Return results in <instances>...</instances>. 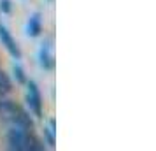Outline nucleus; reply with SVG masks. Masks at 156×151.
Listing matches in <instances>:
<instances>
[{"label":"nucleus","mask_w":156,"mask_h":151,"mask_svg":"<svg viewBox=\"0 0 156 151\" xmlns=\"http://www.w3.org/2000/svg\"><path fill=\"white\" fill-rule=\"evenodd\" d=\"M12 127H20L23 130H35V121H34V118L21 107V111L18 113V116L14 118V121H12Z\"/></svg>","instance_id":"0eeeda50"},{"label":"nucleus","mask_w":156,"mask_h":151,"mask_svg":"<svg viewBox=\"0 0 156 151\" xmlns=\"http://www.w3.org/2000/svg\"><path fill=\"white\" fill-rule=\"evenodd\" d=\"M27 104L30 107V113L35 116L37 120H41L44 116L42 113V95H41V90L37 86L35 81H27Z\"/></svg>","instance_id":"f03ea898"},{"label":"nucleus","mask_w":156,"mask_h":151,"mask_svg":"<svg viewBox=\"0 0 156 151\" xmlns=\"http://www.w3.org/2000/svg\"><path fill=\"white\" fill-rule=\"evenodd\" d=\"M44 139H46V144L49 146L51 149H55V148H56V132H53L49 127H46V128H44Z\"/></svg>","instance_id":"9d476101"},{"label":"nucleus","mask_w":156,"mask_h":151,"mask_svg":"<svg viewBox=\"0 0 156 151\" xmlns=\"http://www.w3.org/2000/svg\"><path fill=\"white\" fill-rule=\"evenodd\" d=\"M27 34H28V37H39L42 34V16H41V13H34L28 18Z\"/></svg>","instance_id":"423d86ee"},{"label":"nucleus","mask_w":156,"mask_h":151,"mask_svg":"<svg viewBox=\"0 0 156 151\" xmlns=\"http://www.w3.org/2000/svg\"><path fill=\"white\" fill-rule=\"evenodd\" d=\"M12 74H14L16 83H20V84H25V83L28 81L27 74H25V69H23L20 63H14V65H12Z\"/></svg>","instance_id":"1a4fd4ad"},{"label":"nucleus","mask_w":156,"mask_h":151,"mask_svg":"<svg viewBox=\"0 0 156 151\" xmlns=\"http://www.w3.org/2000/svg\"><path fill=\"white\" fill-rule=\"evenodd\" d=\"M49 2H55V0H49Z\"/></svg>","instance_id":"ddd939ff"},{"label":"nucleus","mask_w":156,"mask_h":151,"mask_svg":"<svg viewBox=\"0 0 156 151\" xmlns=\"http://www.w3.org/2000/svg\"><path fill=\"white\" fill-rule=\"evenodd\" d=\"M0 41H2V46H5V49L9 51V55L14 58V60H21L23 53L20 49V46L18 42L14 41V37L11 35V32H9L2 23H0Z\"/></svg>","instance_id":"7ed1b4c3"},{"label":"nucleus","mask_w":156,"mask_h":151,"mask_svg":"<svg viewBox=\"0 0 156 151\" xmlns=\"http://www.w3.org/2000/svg\"><path fill=\"white\" fill-rule=\"evenodd\" d=\"M48 127H49L53 132H56V120H55V118H51L49 121H48Z\"/></svg>","instance_id":"f8f14e48"},{"label":"nucleus","mask_w":156,"mask_h":151,"mask_svg":"<svg viewBox=\"0 0 156 151\" xmlns=\"http://www.w3.org/2000/svg\"><path fill=\"white\" fill-rule=\"evenodd\" d=\"M12 92V81L4 70H0V97H5L7 93Z\"/></svg>","instance_id":"6e6552de"},{"label":"nucleus","mask_w":156,"mask_h":151,"mask_svg":"<svg viewBox=\"0 0 156 151\" xmlns=\"http://www.w3.org/2000/svg\"><path fill=\"white\" fill-rule=\"evenodd\" d=\"M39 65L42 67L44 70H53L55 69V56H53L51 48L48 42L41 44V49H39Z\"/></svg>","instance_id":"39448f33"},{"label":"nucleus","mask_w":156,"mask_h":151,"mask_svg":"<svg viewBox=\"0 0 156 151\" xmlns=\"http://www.w3.org/2000/svg\"><path fill=\"white\" fill-rule=\"evenodd\" d=\"M0 11H2L4 14H11V11H12L11 0H0Z\"/></svg>","instance_id":"9b49d317"},{"label":"nucleus","mask_w":156,"mask_h":151,"mask_svg":"<svg viewBox=\"0 0 156 151\" xmlns=\"http://www.w3.org/2000/svg\"><path fill=\"white\" fill-rule=\"evenodd\" d=\"M7 148L12 151H44L46 146L34 134V130H23L20 127H12L7 130Z\"/></svg>","instance_id":"f257e3e1"},{"label":"nucleus","mask_w":156,"mask_h":151,"mask_svg":"<svg viewBox=\"0 0 156 151\" xmlns=\"http://www.w3.org/2000/svg\"><path fill=\"white\" fill-rule=\"evenodd\" d=\"M20 111H21V106H18L14 100L0 97V120L2 121H7L12 125V121H14V118L18 116Z\"/></svg>","instance_id":"20e7f679"}]
</instances>
